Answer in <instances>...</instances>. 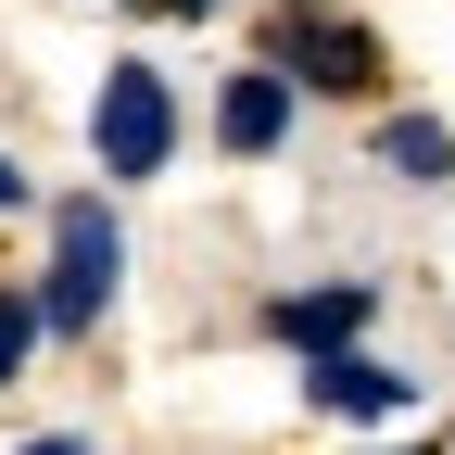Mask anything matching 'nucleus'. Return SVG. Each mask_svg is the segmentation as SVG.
I'll use <instances>...</instances> for the list:
<instances>
[{
  "instance_id": "obj_7",
  "label": "nucleus",
  "mask_w": 455,
  "mask_h": 455,
  "mask_svg": "<svg viewBox=\"0 0 455 455\" xmlns=\"http://www.w3.org/2000/svg\"><path fill=\"white\" fill-rule=\"evenodd\" d=\"M379 164L418 178V190H443L455 178V127H443V114H392V127H379Z\"/></svg>"
},
{
  "instance_id": "obj_8",
  "label": "nucleus",
  "mask_w": 455,
  "mask_h": 455,
  "mask_svg": "<svg viewBox=\"0 0 455 455\" xmlns=\"http://www.w3.org/2000/svg\"><path fill=\"white\" fill-rule=\"evenodd\" d=\"M26 355H38V291H13V278H0V392L26 379Z\"/></svg>"
},
{
  "instance_id": "obj_5",
  "label": "nucleus",
  "mask_w": 455,
  "mask_h": 455,
  "mask_svg": "<svg viewBox=\"0 0 455 455\" xmlns=\"http://www.w3.org/2000/svg\"><path fill=\"white\" fill-rule=\"evenodd\" d=\"M304 405H316V418H405V405H418V379H405V367H379L367 341H341V355H304Z\"/></svg>"
},
{
  "instance_id": "obj_13",
  "label": "nucleus",
  "mask_w": 455,
  "mask_h": 455,
  "mask_svg": "<svg viewBox=\"0 0 455 455\" xmlns=\"http://www.w3.org/2000/svg\"><path fill=\"white\" fill-rule=\"evenodd\" d=\"M291 13H316V0H291Z\"/></svg>"
},
{
  "instance_id": "obj_6",
  "label": "nucleus",
  "mask_w": 455,
  "mask_h": 455,
  "mask_svg": "<svg viewBox=\"0 0 455 455\" xmlns=\"http://www.w3.org/2000/svg\"><path fill=\"white\" fill-rule=\"evenodd\" d=\"M291 101H304V89L278 76V64H241V76L215 89V152H228V164H266L278 140H291Z\"/></svg>"
},
{
  "instance_id": "obj_1",
  "label": "nucleus",
  "mask_w": 455,
  "mask_h": 455,
  "mask_svg": "<svg viewBox=\"0 0 455 455\" xmlns=\"http://www.w3.org/2000/svg\"><path fill=\"white\" fill-rule=\"evenodd\" d=\"M127 291V215L114 190H64L51 203V266H38V341H89Z\"/></svg>"
},
{
  "instance_id": "obj_9",
  "label": "nucleus",
  "mask_w": 455,
  "mask_h": 455,
  "mask_svg": "<svg viewBox=\"0 0 455 455\" xmlns=\"http://www.w3.org/2000/svg\"><path fill=\"white\" fill-rule=\"evenodd\" d=\"M13 455H101L89 430H38V443H13Z\"/></svg>"
},
{
  "instance_id": "obj_11",
  "label": "nucleus",
  "mask_w": 455,
  "mask_h": 455,
  "mask_svg": "<svg viewBox=\"0 0 455 455\" xmlns=\"http://www.w3.org/2000/svg\"><path fill=\"white\" fill-rule=\"evenodd\" d=\"M13 203H26V178H13V152H0V215H13Z\"/></svg>"
},
{
  "instance_id": "obj_3",
  "label": "nucleus",
  "mask_w": 455,
  "mask_h": 455,
  "mask_svg": "<svg viewBox=\"0 0 455 455\" xmlns=\"http://www.w3.org/2000/svg\"><path fill=\"white\" fill-rule=\"evenodd\" d=\"M253 64H278V76L316 89V101H367L392 51H379V26H355V13H329V0H316V13H278V26H266Z\"/></svg>"
},
{
  "instance_id": "obj_2",
  "label": "nucleus",
  "mask_w": 455,
  "mask_h": 455,
  "mask_svg": "<svg viewBox=\"0 0 455 455\" xmlns=\"http://www.w3.org/2000/svg\"><path fill=\"white\" fill-rule=\"evenodd\" d=\"M178 127H190V114H178V76L140 64V51H114L101 89H89V164H101L114 190H152L164 164H178Z\"/></svg>"
},
{
  "instance_id": "obj_10",
  "label": "nucleus",
  "mask_w": 455,
  "mask_h": 455,
  "mask_svg": "<svg viewBox=\"0 0 455 455\" xmlns=\"http://www.w3.org/2000/svg\"><path fill=\"white\" fill-rule=\"evenodd\" d=\"M140 13H164V26H190V13H215V0H140Z\"/></svg>"
},
{
  "instance_id": "obj_12",
  "label": "nucleus",
  "mask_w": 455,
  "mask_h": 455,
  "mask_svg": "<svg viewBox=\"0 0 455 455\" xmlns=\"http://www.w3.org/2000/svg\"><path fill=\"white\" fill-rule=\"evenodd\" d=\"M367 455H430V443H367Z\"/></svg>"
},
{
  "instance_id": "obj_4",
  "label": "nucleus",
  "mask_w": 455,
  "mask_h": 455,
  "mask_svg": "<svg viewBox=\"0 0 455 455\" xmlns=\"http://www.w3.org/2000/svg\"><path fill=\"white\" fill-rule=\"evenodd\" d=\"M367 316H379L367 278H316V291H278L266 304V341L278 355H341V341H367Z\"/></svg>"
}]
</instances>
